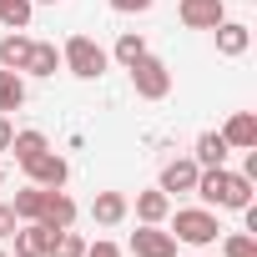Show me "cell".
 I'll use <instances>...</instances> for the list:
<instances>
[{"label": "cell", "instance_id": "obj_26", "mask_svg": "<svg viewBox=\"0 0 257 257\" xmlns=\"http://www.w3.org/2000/svg\"><path fill=\"white\" fill-rule=\"evenodd\" d=\"M152 6H157V0H111V11H121V16H142Z\"/></svg>", "mask_w": 257, "mask_h": 257}, {"label": "cell", "instance_id": "obj_22", "mask_svg": "<svg viewBox=\"0 0 257 257\" xmlns=\"http://www.w3.org/2000/svg\"><path fill=\"white\" fill-rule=\"evenodd\" d=\"M111 56H116L121 66L142 61V56H147V36H142V31H121V36H116V51H111Z\"/></svg>", "mask_w": 257, "mask_h": 257}, {"label": "cell", "instance_id": "obj_1", "mask_svg": "<svg viewBox=\"0 0 257 257\" xmlns=\"http://www.w3.org/2000/svg\"><path fill=\"white\" fill-rule=\"evenodd\" d=\"M192 192H197L207 207H232V212H242V207L252 202L257 182H252V177H242V172H227V167H202Z\"/></svg>", "mask_w": 257, "mask_h": 257}, {"label": "cell", "instance_id": "obj_2", "mask_svg": "<svg viewBox=\"0 0 257 257\" xmlns=\"http://www.w3.org/2000/svg\"><path fill=\"white\" fill-rule=\"evenodd\" d=\"M217 212L212 207H182L177 217H172V237L177 242H187V247H212L217 242Z\"/></svg>", "mask_w": 257, "mask_h": 257}, {"label": "cell", "instance_id": "obj_7", "mask_svg": "<svg viewBox=\"0 0 257 257\" xmlns=\"http://www.w3.org/2000/svg\"><path fill=\"white\" fill-rule=\"evenodd\" d=\"M132 252H137V257H177V237L162 232L157 222H142V227L132 232Z\"/></svg>", "mask_w": 257, "mask_h": 257}, {"label": "cell", "instance_id": "obj_9", "mask_svg": "<svg viewBox=\"0 0 257 257\" xmlns=\"http://www.w3.org/2000/svg\"><path fill=\"white\" fill-rule=\"evenodd\" d=\"M222 142H227L232 152H252V147H257V116H252V111H237V116L222 126Z\"/></svg>", "mask_w": 257, "mask_h": 257}, {"label": "cell", "instance_id": "obj_12", "mask_svg": "<svg viewBox=\"0 0 257 257\" xmlns=\"http://www.w3.org/2000/svg\"><path fill=\"white\" fill-rule=\"evenodd\" d=\"M126 212H132L126 192H96V202H91V217H96L101 227H116V222H126Z\"/></svg>", "mask_w": 257, "mask_h": 257}, {"label": "cell", "instance_id": "obj_16", "mask_svg": "<svg viewBox=\"0 0 257 257\" xmlns=\"http://www.w3.org/2000/svg\"><path fill=\"white\" fill-rule=\"evenodd\" d=\"M227 152H232V147L222 142V132H202V137H197V157H192V162H197V167H227Z\"/></svg>", "mask_w": 257, "mask_h": 257}, {"label": "cell", "instance_id": "obj_13", "mask_svg": "<svg viewBox=\"0 0 257 257\" xmlns=\"http://www.w3.org/2000/svg\"><path fill=\"white\" fill-rule=\"evenodd\" d=\"M71 222H76V202H71L66 192H46V212H41V227L61 232V227H71Z\"/></svg>", "mask_w": 257, "mask_h": 257}, {"label": "cell", "instance_id": "obj_17", "mask_svg": "<svg viewBox=\"0 0 257 257\" xmlns=\"http://www.w3.org/2000/svg\"><path fill=\"white\" fill-rule=\"evenodd\" d=\"M26 106V76L21 71H6V66H0V111H21Z\"/></svg>", "mask_w": 257, "mask_h": 257}, {"label": "cell", "instance_id": "obj_14", "mask_svg": "<svg viewBox=\"0 0 257 257\" xmlns=\"http://www.w3.org/2000/svg\"><path fill=\"white\" fill-rule=\"evenodd\" d=\"M247 46H252V31L242 21H222L217 26V51L222 56H247Z\"/></svg>", "mask_w": 257, "mask_h": 257}, {"label": "cell", "instance_id": "obj_23", "mask_svg": "<svg viewBox=\"0 0 257 257\" xmlns=\"http://www.w3.org/2000/svg\"><path fill=\"white\" fill-rule=\"evenodd\" d=\"M31 11H36V0H0V21H6L11 31H26Z\"/></svg>", "mask_w": 257, "mask_h": 257}, {"label": "cell", "instance_id": "obj_31", "mask_svg": "<svg viewBox=\"0 0 257 257\" xmlns=\"http://www.w3.org/2000/svg\"><path fill=\"white\" fill-rule=\"evenodd\" d=\"M0 182H6V172H0Z\"/></svg>", "mask_w": 257, "mask_h": 257}, {"label": "cell", "instance_id": "obj_8", "mask_svg": "<svg viewBox=\"0 0 257 257\" xmlns=\"http://www.w3.org/2000/svg\"><path fill=\"white\" fill-rule=\"evenodd\" d=\"M197 172H202V167H197L192 157H177V162L162 167V182H157V187H162L167 197H172V192H192V187H197Z\"/></svg>", "mask_w": 257, "mask_h": 257}, {"label": "cell", "instance_id": "obj_25", "mask_svg": "<svg viewBox=\"0 0 257 257\" xmlns=\"http://www.w3.org/2000/svg\"><path fill=\"white\" fill-rule=\"evenodd\" d=\"M16 227H21V217H16V207H11V202H0V242H6V237H11Z\"/></svg>", "mask_w": 257, "mask_h": 257}, {"label": "cell", "instance_id": "obj_3", "mask_svg": "<svg viewBox=\"0 0 257 257\" xmlns=\"http://www.w3.org/2000/svg\"><path fill=\"white\" fill-rule=\"evenodd\" d=\"M106 61H111V56H106L91 36H71V41L61 46V66H66L71 76H81V81H96V76L106 71Z\"/></svg>", "mask_w": 257, "mask_h": 257}, {"label": "cell", "instance_id": "obj_19", "mask_svg": "<svg viewBox=\"0 0 257 257\" xmlns=\"http://www.w3.org/2000/svg\"><path fill=\"white\" fill-rule=\"evenodd\" d=\"M11 207H16V217H21V222H41V212H46V187H36V182H31V187H21Z\"/></svg>", "mask_w": 257, "mask_h": 257}, {"label": "cell", "instance_id": "obj_15", "mask_svg": "<svg viewBox=\"0 0 257 257\" xmlns=\"http://www.w3.org/2000/svg\"><path fill=\"white\" fill-rule=\"evenodd\" d=\"M26 56H31V36L26 31L0 36V66H6V71H26Z\"/></svg>", "mask_w": 257, "mask_h": 257}, {"label": "cell", "instance_id": "obj_28", "mask_svg": "<svg viewBox=\"0 0 257 257\" xmlns=\"http://www.w3.org/2000/svg\"><path fill=\"white\" fill-rule=\"evenodd\" d=\"M11 137H16V126H11L6 111H0V152H11Z\"/></svg>", "mask_w": 257, "mask_h": 257}, {"label": "cell", "instance_id": "obj_18", "mask_svg": "<svg viewBox=\"0 0 257 257\" xmlns=\"http://www.w3.org/2000/svg\"><path fill=\"white\" fill-rule=\"evenodd\" d=\"M11 152H16V162L26 167V162H36L41 152H51V142H46V132L31 126V132H16V137H11Z\"/></svg>", "mask_w": 257, "mask_h": 257}, {"label": "cell", "instance_id": "obj_24", "mask_svg": "<svg viewBox=\"0 0 257 257\" xmlns=\"http://www.w3.org/2000/svg\"><path fill=\"white\" fill-rule=\"evenodd\" d=\"M222 257H257V237L252 232H227L222 237Z\"/></svg>", "mask_w": 257, "mask_h": 257}, {"label": "cell", "instance_id": "obj_27", "mask_svg": "<svg viewBox=\"0 0 257 257\" xmlns=\"http://www.w3.org/2000/svg\"><path fill=\"white\" fill-rule=\"evenodd\" d=\"M86 257H126V252H121L116 242H106V237H101V242H86Z\"/></svg>", "mask_w": 257, "mask_h": 257}, {"label": "cell", "instance_id": "obj_20", "mask_svg": "<svg viewBox=\"0 0 257 257\" xmlns=\"http://www.w3.org/2000/svg\"><path fill=\"white\" fill-rule=\"evenodd\" d=\"M137 217H142V222H157V227H162V222L172 217V197H167L162 187H157V192H142V197H137Z\"/></svg>", "mask_w": 257, "mask_h": 257}, {"label": "cell", "instance_id": "obj_21", "mask_svg": "<svg viewBox=\"0 0 257 257\" xmlns=\"http://www.w3.org/2000/svg\"><path fill=\"white\" fill-rule=\"evenodd\" d=\"M46 257H86V237H81V232H71V227H61V232H51Z\"/></svg>", "mask_w": 257, "mask_h": 257}, {"label": "cell", "instance_id": "obj_30", "mask_svg": "<svg viewBox=\"0 0 257 257\" xmlns=\"http://www.w3.org/2000/svg\"><path fill=\"white\" fill-rule=\"evenodd\" d=\"M46 6H56V0H46Z\"/></svg>", "mask_w": 257, "mask_h": 257}, {"label": "cell", "instance_id": "obj_5", "mask_svg": "<svg viewBox=\"0 0 257 257\" xmlns=\"http://www.w3.org/2000/svg\"><path fill=\"white\" fill-rule=\"evenodd\" d=\"M26 177H31L36 187H46V192H61V187L71 182V162L56 157V152H41L36 162H26Z\"/></svg>", "mask_w": 257, "mask_h": 257}, {"label": "cell", "instance_id": "obj_29", "mask_svg": "<svg viewBox=\"0 0 257 257\" xmlns=\"http://www.w3.org/2000/svg\"><path fill=\"white\" fill-rule=\"evenodd\" d=\"M0 257H11V252H6V247H0Z\"/></svg>", "mask_w": 257, "mask_h": 257}, {"label": "cell", "instance_id": "obj_4", "mask_svg": "<svg viewBox=\"0 0 257 257\" xmlns=\"http://www.w3.org/2000/svg\"><path fill=\"white\" fill-rule=\"evenodd\" d=\"M126 71H132V86H137V96L142 101H162L167 91H172V71H167V61L162 56H142V61H132V66H126Z\"/></svg>", "mask_w": 257, "mask_h": 257}, {"label": "cell", "instance_id": "obj_10", "mask_svg": "<svg viewBox=\"0 0 257 257\" xmlns=\"http://www.w3.org/2000/svg\"><path fill=\"white\" fill-rule=\"evenodd\" d=\"M56 71H61V46L56 41H31V56H26L21 76H56Z\"/></svg>", "mask_w": 257, "mask_h": 257}, {"label": "cell", "instance_id": "obj_6", "mask_svg": "<svg viewBox=\"0 0 257 257\" xmlns=\"http://www.w3.org/2000/svg\"><path fill=\"white\" fill-rule=\"evenodd\" d=\"M177 16H182L187 31H217L227 21V6H222V0H182Z\"/></svg>", "mask_w": 257, "mask_h": 257}, {"label": "cell", "instance_id": "obj_11", "mask_svg": "<svg viewBox=\"0 0 257 257\" xmlns=\"http://www.w3.org/2000/svg\"><path fill=\"white\" fill-rule=\"evenodd\" d=\"M11 237H16V257H46V247H51V227H41V222H21Z\"/></svg>", "mask_w": 257, "mask_h": 257}]
</instances>
